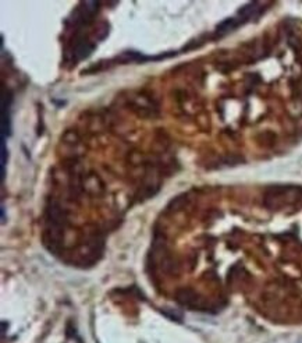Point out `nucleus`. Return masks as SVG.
Masks as SVG:
<instances>
[{
  "label": "nucleus",
  "mask_w": 302,
  "mask_h": 343,
  "mask_svg": "<svg viewBox=\"0 0 302 343\" xmlns=\"http://www.w3.org/2000/svg\"><path fill=\"white\" fill-rule=\"evenodd\" d=\"M177 300L181 304L188 305V307H201L198 304V299L195 292H192L191 289H181L178 290Z\"/></svg>",
  "instance_id": "obj_2"
},
{
  "label": "nucleus",
  "mask_w": 302,
  "mask_h": 343,
  "mask_svg": "<svg viewBox=\"0 0 302 343\" xmlns=\"http://www.w3.org/2000/svg\"><path fill=\"white\" fill-rule=\"evenodd\" d=\"M10 102H11V98L7 96V94L3 95V99H1V140H4L6 135L10 134V115H8Z\"/></svg>",
  "instance_id": "obj_1"
},
{
  "label": "nucleus",
  "mask_w": 302,
  "mask_h": 343,
  "mask_svg": "<svg viewBox=\"0 0 302 343\" xmlns=\"http://www.w3.org/2000/svg\"><path fill=\"white\" fill-rule=\"evenodd\" d=\"M6 162H7V149L4 140H1V180H4V174H6Z\"/></svg>",
  "instance_id": "obj_3"
}]
</instances>
